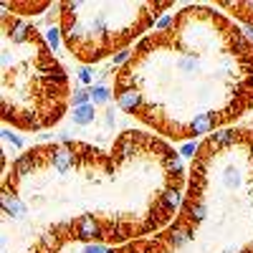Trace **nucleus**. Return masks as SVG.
Masks as SVG:
<instances>
[{"label":"nucleus","mask_w":253,"mask_h":253,"mask_svg":"<svg viewBox=\"0 0 253 253\" xmlns=\"http://www.w3.org/2000/svg\"><path fill=\"white\" fill-rule=\"evenodd\" d=\"M185 190L180 152L142 129L122 132L109 150L74 139L36 144L3 177V253L155 236L175 220Z\"/></svg>","instance_id":"f257e3e1"},{"label":"nucleus","mask_w":253,"mask_h":253,"mask_svg":"<svg viewBox=\"0 0 253 253\" xmlns=\"http://www.w3.org/2000/svg\"><path fill=\"white\" fill-rule=\"evenodd\" d=\"M114 99L160 137L185 142L236 126L253 109V41L213 5H187L117 69Z\"/></svg>","instance_id":"f03ea898"},{"label":"nucleus","mask_w":253,"mask_h":253,"mask_svg":"<svg viewBox=\"0 0 253 253\" xmlns=\"http://www.w3.org/2000/svg\"><path fill=\"white\" fill-rule=\"evenodd\" d=\"M109 253H253V126L205 137L175 220Z\"/></svg>","instance_id":"7ed1b4c3"},{"label":"nucleus","mask_w":253,"mask_h":253,"mask_svg":"<svg viewBox=\"0 0 253 253\" xmlns=\"http://www.w3.org/2000/svg\"><path fill=\"white\" fill-rule=\"evenodd\" d=\"M0 114L20 132L56 126L69 109V76L46 38L28 20L3 8L0 15Z\"/></svg>","instance_id":"20e7f679"},{"label":"nucleus","mask_w":253,"mask_h":253,"mask_svg":"<svg viewBox=\"0 0 253 253\" xmlns=\"http://www.w3.org/2000/svg\"><path fill=\"white\" fill-rule=\"evenodd\" d=\"M170 8L172 3H157V0H134V3L66 0L58 3V33L69 53L79 63L89 66L114 53L119 56Z\"/></svg>","instance_id":"39448f33"},{"label":"nucleus","mask_w":253,"mask_h":253,"mask_svg":"<svg viewBox=\"0 0 253 253\" xmlns=\"http://www.w3.org/2000/svg\"><path fill=\"white\" fill-rule=\"evenodd\" d=\"M218 8L228 10L233 18H238L241 23L253 26V3H228V0H223V3H218Z\"/></svg>","instance_id":"423d86ee"},{"label":"nucleus","mask_w":253,"mask_h":253,"mask_svg":"<svg viewBox=\"0 0 253 253\" xmlns=\"http://www.w3.org/2000/svg\"><path fill=\"white\" fill-rule=\"evenodd\" d=\"M3 8L10 10V13H15V15L20 18V15H36V13H43V10L48 8V3H20V0L10 3V0H5Z\"/></svg>","instance_id":"0eeeda50"},{"label":"nucleus","mask_w":253,"mask_h":253,"mask_svg":"<svg viewBox=\"0 0 253 253\" xmlns=\"http://www.w3.org/2000/svg\"><path fill=\"white\" fill-rule=\"evenodd\" d=\"M94 117H96V112H94V107H89V104L76 107V112H74V122H76V124H91Z\"/></svg>","instance_id":"6e6552de"},{"label":"nucleus","mask_w":253,"mask_h":253,"mask_svg":"<svg viewBox=\"0 0 253 253\" xmlns=\"http://www.w3.org/2000/svg\"><path fill=\"white\" fill-rule=\"evenodd\" d=\"M91 96H94L96 104H107V101H109V91L104 89V86H94V89H91Z\"/></svg>","instance_id":"1a4fd4ad"},{"label":"nucleus","mask_w":253,"mask_h":253,"mask_svg":"<svg viewBox=\"0 0 253 253\" xmlns=\"http://www.w3.org/2000/svg\"><path fill=\"white\" fill-rule=\"evenodd\" d=\"M195 152H198V144H193V142H187V144L182 147V155H185V157H195Z\"/></svg>","instance_id":"9d476101"},{"label":"nucleus","mask_w":253,"mask_h":253,"mask_svg":"<svg viewBox=\"0 0 253 253\" xmlns=\"http://www.w3.org/2000/svg\"><path fill=\"white\" fill-rule=\"evenodd\" d=\"M86 101H89V94L86 91H76V104H79V107H84Z\"/></svg>","instance_id":"9b49d317"}]
</instances>
